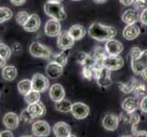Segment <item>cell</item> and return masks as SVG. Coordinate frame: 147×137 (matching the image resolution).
Instances as JSON below:
<instances>
[{
  "label": "cell",
  "instance_id": "obj_40",
  "mask_svg": "<svg viewBox=\"0 0 147 137\" xmlns=\"http://www.w3.org/2000/svg\"><path fill=\"white\" fill-rule=\"evenodd\" d=\"M0 137H13V133L10 129L0 132Z\"/></svg>",
  "mask_w": 147,
  "mask_h": 137
},
{
  "label": "cell",
  "instance_id": "obj_12",
  "mask_svg": "<svg viewBox=\"0 0 147 137\" xmlns=\"http://www.w3.org/2000/svg\"><path fill=\"white\" fill-rule=\"evenodd\" d=\"M53 134L55 136L57 137H69V136H73L71 135V128L70 126L64 123V121H59V123L56 124L53 128Z\"/></svg>",
  "mask_w": 147,
  "mask_h": 137
},
{
  "label": "cell",
  "instance_id": "obj_24",
  "mask_svg": "<svg viewBox=\"0 0 147 137\" xmlns=\"http://www.w3.org/2000/svg\"><path fill=\"white\" fill-rule=\"evenodd\" d=\"M69 33L74 38V40H80L84 38L86 29L82 25H74L69 29Z\"/></svg>",
  "mask_w": 147,
  "mask_h": 137
},
{
  "label": "cell",
  "instance_id": "obj_14",
  "mask_svg": "<svg viewBox=\"0 0 147 137\" xmlns=\"http://www.w3.org/2000/svg\"><path fill=\"white\" fill-rule=\"evenodd\" d=\"M63 72V66L56 61H50L46 67V74L51 79H57Z\"/></svg>",
  "mask_w": 147,
  "mask_h": 137
},
{
  "label": "cell",
  "instance_id": "obj_28",
  "mask_svg": "<svg viewBox=\"0 0 147 137\" xmlns=\"http://www.w3.org/2000/svg\"><path fill=\"white\" fill-rule=\"evenodd\" d=\"M24 100L28 104H32L37 103V101L40 100V92L35 90H31L26 95H24Z\"/></svg>",
  "mask_w": 147,
  "mask_h": 137
},
{
  "label": "cell",
  "instance_id": "obj_23",
  "mask_svg": "<svg viewBox=\"0 0 147 137\" xmlns=\"http://www.w3.org/2000/svg\"><path fill=\"white\" fill-rule=\"evenodd\" d=\"M18 70L13 65H5L2 68V78L7 82H12L17 78Z\"/></svg>",
  "mask_w": 147,
  "mask_h": 137
},
{
  "label": "cell",
  "instance_id": "obj_36",
  "mask_svg": "<svg viewBox=\"0 0 147 137\" xmlns=\"http://www.w3.org/2000/svg\"><path fill=\"white\" fill-rule=\"evenodd\" d=\"M133 4L134 5V7L136 9L140 8H145L147 6V1L146 0H134Z\"/></svg>",
  "mask_w": 147,
  "mask_h": 137
},
{
  "label": "cell",
  "instance_id": "obj_13",
  "mask_svg": "<svg viewBox=\"0 0 147 137\" xmlns=\"http://www.w3.org/2000/svg\"><path fill=\"white\" fill-rule=\"evenodd\" d=\"M105 50L108 55H120L123 50V45L118 40L111 38L105 44Z\"/></svg>",
  "mask_w": 147,
  "mask_h": 137
},
{
  "label": "cell",
  "instance_id": "obj_32",
  "mask_svg": "<svg viewBox=\"0 0 147 137\" xmlns=\"http://www.w3.org/2000/svg\"><path fill=\"white\" fill-rule=\"evenodd\" d=\"M11 54H12V49L5 43L0 42V56L5 59H8L11 57Z\"/></svg>",
  "mask_w": 147,
  "mask_h": 137
},
{
  "label": "cell",
  "instance_id": "obj_37",
  "mask_svg": "<svg viewBox=\"0 0 147 137\" xmlns=\"http://www.w3.org/2000/svg\"><path fill=\"white\" fill-rule=\"evenodd\" d=\"M140 109L142 110V111L147 113V95L144 96V98L142 99L140 103Z\"/></svg>",
  "mask_w": 147,
  "mask_h": 137
},
{
  "label": "cell",
  "instance_id": "obj_26",
  "mask_svg": "<svg viewBox=\"0 0 147 137\" xmlns=\"http://www.w3.org/2000/svg\"><path fill=\"white\" fill-rule=\"evenodd\" d=\"M69 57V49H64L61 53L57 54V55H52V60L53 61L58 62L59 64L62 65L63 67L65 65H67L68 63V59Z\"/></svg>",
  "mask_w": 147,
  "mask_h": 137
},
{
  "label": "cell",
  "instance_id": "obj_6",
  "mask_svg": "<svg viewBox=\"0 0 147 137\" xmlns=\"http://www.w3.org/2000/svg\"><path fill=\"white\" fill-rule=\"evenodd\" d=\"M32 90L39 92H44L49 88V80L47 77L40 73H36L32 77Z\"/></svg>",
  "mask_w": 147,
  "mask_h": 137
},
{
  "label": "cell",
  "instance_id": "obj_19",
  "mask_svg": "<svg viewBox=\"0 0 147 137\" xmlns=\"http://www.w3.org/2000/svg\"><path fill=\"white\" fill-rule=\"evenodd\" d=\"M120 117L115 114H107L102 120V126L108 131H115L119 126Z\"/></svg>",
  "mask_w": 147,
  "mask_h": 137
},
{
  "label": "cell",
  "instance_id": "obj_9",
  "mask_svg": "<svg viewBox=\"0 0 147 137\" xmlns=\"http://www.w3.org/2000/svg\"><path fill=\"white\" fill-rule=\"evenodd\" d=\"M75 40L74 38L70 36L69 33V30H65V31L60 32V34L58 36V40H57V45L59 49H70L74 46Z\"/></svg>",
  "mask_w": 147,
  "mask_h": 137
},
{
  "label": "cell",
  "instance_id": "obj_17",
  "mask_svg": "<svg viewBox=\"0 0 147 137\" xmlns=\"http://www.w3.org/2000/svg\"><path fill=\"white\" fill-rule=\"evenodd\" d=\"M40 28V18L37 14L30 15L23 28L28 32H36Z\"/></svg>",
  "mask_w": 147,
  "mask_h": 137
},
{
  "label": "cell",
  "instance_id": "obj_18",
  "mask_svg": "<svg viewBox=\"0 0 147 137\" xmlns=\"http://www.w3.org/2000/svg\"><path fill=\"white\" fill-rule=\"evenodd\" d=\"M19 116L15 113H7L3 117V124L7 129L15 130L19 124Z\"/></svg>",
  "mask_w": 147,
  "mask_h": 137
},
{
  "label": "cell",
  "instance_id": "obj_8",
  "mask_svg": "<svg viewBox=\"0 0 147 137\" xmlns=\"http://www.w3.org/2000/svg\"><path fill=\"white\" fill-rule=\"evenodd\" d=\"M45 34L49 37H58L61 32V25H60L59 20L51 18L47 21L44 28Z\"/></svg>",
  "mask_w": 147,
  "mask_h": 137
},
{
  "label": "cell",
  "instance_id": "obj_7",
  "mask_svg": "<svg viewBox=\"0 0 147 137\" xmlns=\"http://www.w3.org/2000/svg\"><path fill=\"white\" fill-rule=\"evenodd\" d=\"M32 134L35 136H38V137H45V136H49L50 134V128L49 124L45 121H37L32 124Z\"/></svg>",
  "mask_w": 147,
  "mask_h": 137
},
{
  "label": "cell",
  "instance_id": "obj_42",
  "mask_svg": "<svg viewBox=\"0 0 147 137\" xmlns=\"http://www.w3.org/2000/svg\"><path fill=\"white\" fill-rule=\"evenodd\" d=\"M27 0H10V2H11L14 6H21V5L26 3Z\"/></svg>",
  "mask_w": 147,
  "mask_h": 137
},
{
  "label": "cell",
  "instance_id": "obj_4",
  "mask_svg": "<svg viewBox=\"0 0 147 137\" xmlns=\"http://www.w3.org/2000/svg\"><path fill=\"white\" fill-rule=\"evenodd\" d=\"M131 67L133 72L137 75H141L147 70V49L143 50L138 58L131 60Z\"/></svg>",
  "mask_w": 147,
  "mask_h": 137
},
{
  "label": "cell",
  "instance_id": "obj_25",
  "mask_svg": "<svg viewBox=\"0 0 147 137\" xmlns=\"http://www.w3.org/2000/svg\"><path fill=\"white\" fill-rule=\"evenodd\" d=\"M18 90L21 95H26L28 91L32 90V82L28 79L20 80L18 83Z\"/></svg>",
  "mask_w": 147,
  "mask_h": 137
},
{
  "label": "cell",
  "instance_id": "obj_21",
  "mask_svg": "<svg viewBox=\"0 0 147 137\" xmlns=\"http://www.w3.org/2000/svg\"><path fill=\"white\" fill-rule=\"evenodd\" d=\"M28 111L30 113L34 118H39L42 117L45 114H46V108H45L44 104L41 101H37V103H32V104H28Z\"/></svg>",
  "mask_w": 147,
  "mask_h": 137
},
{
  "label": "cell",
  "instance_id": "obj_11",
  "mask_svg": "<svg viewBox=\"0 0 147 137\" xmlns=\"http://www.w3.org/2000/svg\"><path fill=\"white\" fill-rule=\"evenodd\" d=\"M111 72L109 69L102 67L97 74L96 80L100 87L101 88H107L111 84Z\"/></svg>",
  "mask_w": 147,
  "mask_h": 137
},
{
  "label": "cell",
  "instance_id": "obj_46",
  "mask_svg": "<svg viewBox=\"0 0 147 137\" xmlns=\"http://www.w3.org/2000/svg\"><path fill=\"white\" fill-rule=\"evenodd\" d=\"M94 1L96 2V3H99V4H101V3H105L107 0H94Z\"/></svg>",
  "mask_w": 147,
  "mask_h": 137
},
{
  "label": "cell",
  "instance_id": "obj_3",
  "mask_svg": "<svg viewBox=\"0 0 147 137\" xmlns=\"http://www.w3.org/2000/svg\"><path fill=\"white\" fill-rule=\"evenodd\" d=\"M29 53L33 57L42 58V59H50L52 57V52L48 47L42 45L39 42H33L29 47Z\"/></svg>",
  "mask_w": 147,
  "mask_h": 137
},
{
  "label": "cell",
  "instance_id": "obj_45",
  "mask_svg": "<svg viewBox=\"0 0 147 137\" xmlns=\"http://www.w3.org/2000/svg\"><path fill=\"white\" fill-rule=\"evenodd\" d=\"M141 76H142V78H143L144 80H147V70H144V72L141 74Z\"/></svg>",
  "mask_w": 147,
  "mask_h": 137
},
{
  "label": "cell",
  "instance_id": "obj_2",
  "mask_svg": "<svg viewBox=\"0 0 147 137\" xmlns=\"http://www.w3.org/2000/svg\"><path fill=\"white\" fill-rule=\"evenodd\" d=\"M44 12L47 16L58 19L59 21L64 20L67 17L64 10V7L58 2H47L44 5Z\"/></svg>",
  "mask_w": 147,
  "mask_h": 137
},
{
  "label": "cell",
  "instance_id": "obj_22",
  "mask_svg": "<svg viewBox=\"0 0 147 137\" xmlns=\"http://www.w3.org/2000/svg\"><path fill=\"white\" fill-rule=\"evenodd\" d=\"M140 32H141V29L139 26L134 23V24L127 25L123 29V35L127 40H134L139 36Z\"/></svg>",
  "mask_w": 147,
  "mask_h": 137
},
{
  "label": "cell",
  "instance_id": "obj_31",
  "mask_svg": "<svg viewBox=\"0 0 147 137\" xmlns=\"http://www.w3.org/2000/svg\"><path fill=\"white\" fill-rule=\"evenodd\" d=\"M134 92L135 94L136 97H140V96H145L147 90H146V86L144 83H141L139 80L136 83L135 87L134 89Z\"/></svg>",
  "mask_w": 147,
  "mask_h": 137
},
{
  "label": "cell",
  "instance_id": "obj_38",
  "mask_svg": "<svg viewBox=\"0 0 147 137\" xmlns=\"http://www.w3.org/2000/svg\"><path fill=\"white\" fill-rule=\"evenodd\" d=\"M140 21L142 24H144V26H147V7L144 8V10L141 13L140 16Z\"/></svg>",
  "mask_w": 147,
  "mask_h": 137
},
{
  "label": "cell",
  "instance_id": "obj_39",
  "mask_svg": "<svg viewBox=\"0 0 147 137\" xmlns=\"http://www.w3.org/2000/svg\"><path fill=\"white\" fill-rule=\"evenodd\" d=\"M21 49H22V48H21V45H20V43H18V42L13 43V45H12V51L15 54L19 55L20 52H21Z\"/></svg>",
  "mask_w": 147,
  "mask_h": 137
},
{
  "label": "cell",
  "instance_id": "obj_41",
  "mask_svg": "<svg viewBox=\"0 0 147 137\" xmlns=\"http://www.w3.org/2000/svg\"><path fill=\"white\" fill-rule=\"evenodd\" d=\"M134 136H144L147 137V132L146 131H139V130H135L134 132H131Z\"/></svg>",
  "mask_w": 147,
  "mask_h": 137
},
{
  "label": "cell",
  "instance_id": "obj_1",
  "mask_svg": "<svg viewBox=\"0 0 147 137\" xmlns=\"http://www.w3.org/2000/svg\"><path fill=\"white\" fill-rule=\"evenodd\" d=\"M89 36L98 41H107V40L113 38L116 34H117V30L113 27L105 26L98 22H94L90 25L88 30Z\"/></svg>",
  "mask_w": 147,
  "mask_h": 137
},
{
  "label": "cell",
  "instance_id": "obj_10",
  "mask_svg": "<svg viewBox=\"0 0 147 137\" xmlns=\"http://www.w3.org/2000/svg\"><path fill=\"white\" fill-rule=\"evenodd\" d=\"M71 113L74 116V118L78 120L85 119L90 113V108L83 103H72L71 107Z\"/></svg>",
  "mask_w": 147,
  "mask_h": 137
},
{
  "label": "cell",
  "instance_id": "obj_47",
  "mask_svg": "<svg viewBox=\"0 0 147 137\" xmlns=\"http://www.w3.org/2000/svg\"><path fill=\"white\" fill-rule=\"evenodd\" d=\"M49 2H58V3H60L61 1H63V0H48Z\"/></svg>",
  "mask_w": 147,
  "mask_h": 137
},
{
  "label": "cell",
  "instance_id": "obj_20",
  "mask_svg": "<svg viewBox=\"0 0 147 137\" xmlns=\"http://www.w3.org/2000/svg\"><path fill=\"white\" fill-rule=\"evenodd\" d=\"M140 16L141 14L139 13L138 9H127L125 12H123L121 19L125 24L130 25L138 22L140 20Z\"/></svg>",
  "mask_w": 147,
  "mask_h": 137
},
{
  "label": "cell",
  "instance_id": "obj_29",
  "mask_svg": "<svg viewBox=\"0 0 147 137\" xmlns=\"http://www.w3.org/2000/svg\"><path fill=\"white\" fill-rule=\"evenodd\" d=\"M137 82H138V80L131 79L128 82H125V83L121 82L119 84L120 85V89L124 93H130V92H131V91H134V89L135 87L136 83H137Z\"/></svg>",
  "mask_w": 147,
  "mask_h": 137
},
{
  "label": "cell",
  "instance_id": "obj_30",
  "mask_svg": "<svg viewBox=\"0 0 147 137\" xmlns=\"http://www.w3.org/2000/svg\"><path fill=\"white\" fill-rule=\"evenodd\" d=\"M12 17H13V12L11 9L6 7H0V24L11 19Z\"/></svg>",
  "mask_w": 147,
  "mask_h": 137
},
{
  "label": "cell",
  "instance_id": "obj_33",
  "mask_svg": "<svg viewBox=\"0 0 147 137\" xmlns=\"http://www.w3.org/2000/svg\"><path fill=\"white\" fill-rule=\"evenodd\" d=\"M30 15L27 11H20L16 15V21L18 24H19L20 26H24L26 22L28 21V19L29 18Z\"/></svg>",
  "mask_w": 147,
  "mask_h": 137
},
{
  "label": "cell",
  "instance_id": "obj_48",
  "mask_svg": "<svg viewBox=\"0 0 147 137\" xmlns=\"http://www.w3.org/2000/svg\"><path fill=\"white\" fill-rule=\"evenodd\" d=\"M73 1H80V0H73Z\"/></svg>",
  "mask_w": 147,
  "mask_h": 137
},
{
  "label": "cell",
  "instance_id": "obj_34",
  "mask_svg": "<svg viewBox=\"0 0 147 137\" xmlns=\"http://www.w3.org/2000/svg\"><path fill=\"white\" fill-rule=\"evenodd\" d=\"M20 120H21L23 123H26V124H30L32 123V121L35 119L33 116L30 114V113L28 111V109H25L21 111V113H20V116H19Z\"/></svg>",
  "mask_w": 147,
  "mask_h": 137
},
{
  "label": "cell",
  "instance_id": "obj_5",
  "mask_svg": "<svg viewBox=\"0 0 147 137\" xmlns=\"http://www.w3.org/2000/svg\"><path fill=\"white\" fill-rule=\"evenodd\" d=\"M124 64L123 59L119 55H107L102 60V66L110 70H117L123 68Z\"/></svg>",
  "mask_w": 147,
  "mask_h": 137
},
{
  "label": "cell",
  "instance_id": "obj_44",
  "mask_svg": "<svg viewBox=\"0 0 147 137\" xmlns=\"http://www.w3.org/2000/svg\"><path fill=\"white\" fill-rule=\"evenodd\" d=\"M6 61L7 59H5L4 58H2L1 56H0V68H3L5 65H6Z\"/></svg>",
  "mask_w": 147,
  "mask_h": 137
},
{
  "label": "cell",
  "instance_id": "obj_16",
  "mask_svg": "<svg viewBox=\"0 0 147 137\" xmlns=\"http://www.w3.org/2000/svg\"><path fill=\"white\" fill-rule=\"evenodd\" d=\"M49 97L54 103L63 100L65 98V90L62 85L59 83L53 84L49 89Z\"/></svg>",
  "mask_w": 147,
  "mask_h": 137
},
{
  "label": "cell",
  "instance_id": "obj_15",
  "mask_svg": "<svg viewBox=\"0 0 147 137\" xmlns=\"http://www.w3.org/2000/svg\"><path fill=\"white\" fill-rule=\"evenodd\" d=\"M121 107H123V111H126V113H134V111L140 108V101L136 96L135 97H128L123 101Z\"/></svg>",
  "mask_w": 147,
  "mask_h": 137
},
{
  "label": "cell",
  "instance_id": "obj_35",
  "mask_svg": "<svg viewBox=\"0 0 147 137\" xmlns=\"http://www.w3.org/2000/svg\"><path fill=\"white\" fill-rule=\"evenodd\" d=\"M142 53V50L138 48V47H134L131 49L130 51V57H131V59H134L136 58H138L139 56L141 55Z\"/></svg>",
  "mask_w": 147,
  "mask_h": 137
},
{
  "label": "cell",
  "instance_id": "obj_43",
  "mask_svg": "<svg viewBox=\"0 0 147 137\" xmlns=\"http://www.w3.org/2000/svg\"><path fill=\"white\" fill-rule=\"evenodd\" d=\"M120 2L123 4V5H124V6H131V4H133V2H134V0H120Z\"/></svg>",
  "mask_w": 147,
  "mask_h": 137
},
{
  "label": "cell",
  "instance_id": "obj_27",
  "mask_svg": "<svg viewBox=\"0 0 147 137\" xmlns=\"http://www.w3.org/2000/svg\"><path fill=\"white\" fill-rule=\"evenodd\" d=\"M71 107H72V103H70L68 100H61L59 101H57L55 104V108L57 111H61V113H69V111H71Z\"/></svg>",
  "mask_w": 147,
  "mask_h": 137
}]
</instances>
